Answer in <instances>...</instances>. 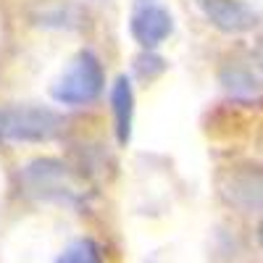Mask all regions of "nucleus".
<instances>
[{"mask_svg": "<svg viewBox=\"0 0 263 263\" xmlns=\"http://www.w3.org/2000/svg\"><path fill=\"white\" fill-rule=\"evenodd\" d=\"M103 90H105V69L100 58L92 50H79L50 87V95L55 103L63 105H87L95 103L103 95Z\"/></svg>", "mask_w": 263, "mask_h": 263, "instance_id": "2", "label": "nucleus"}, {"mask_svg": "<svg viewBox=\"0 0 263 263\" xmlns=\"http://www.w3.org/2000/svg\"><path fill=\"white\" fill-rule=\"evenodd\" d=\"M111 111H114L116 140L121 147H126L132 140V121H135V90H132V82L126 74L116 77L111 87Z\"/></svg>", "mask_w": 263, "mask_h": 263, "instance_id": "7", "label": "nucleus"}, {"mask_svg": "<svg viewBox=\"0 0 263 263\" xmlns=\"http://www.w3.org/2000/svg\"><path fill=\"white\" fill-rule=\"evenodd\" d=\"M260 153H263V135H260Z\"/></svg>", "mask_w": 263, "mask_h": 263, "instance_id": "13", "label": "nucleus"}, {"mask_svg": "<svg viewBox=\"0 0 263 263\" xmlns=\"http://www.w3.org/2000/svg\"><path fill=\"white\" fill-rule=\"evenodd\" d=\"M132 71H135V77L140 82H153V79H158L163 71H166V61L161 55H156L153 50H142L135 61H132Z\"/></svg>", "mask_w": 263, "mask_h": 263, "instance_id": "10", "label": "nucleus"}, {"mask_svg": "<svg viewBox=\"0 0 263 263\" xmlns=\"http://www.w3.org/2000/svg\"><path fill=\"white\" fill-rule=\"evenodd\" d=\"M255 58H258V66L263 69V42H260V45H258V50H255Z\"/></svg>", "mask_w": 263, "mask_h": 263, "instance_id": "11", "label": "nucleus"}, {"mask_svg": "<svg viewBox=\"0 0 263 263\" xmlns=\"http://www.w3.org/2000/svg\"><path fill=\"white\" fill-rule=\"evenodd\" d=\"M55 263H105V260L100 245L92 237H79L55 258Z\"/></svg>", "mask_w": 263, "mask_h": 263, "instance_id": "9", "label": "nucleus"}, {"mask_svg": "<svg viewBox=\"0 0 263 263\" xmlns=\"http://www.w3.org/2000/svg\"><path fill=\"white\" fill-rule=\"evenodd\" d=\"M63 116L42 105L0 108V140L6 142H50L63 132Z\"/></svg>", "mask_w": 263, "mask_h": 263, "instance_id": "3", "label": "nucleus"}, {"mask_svg": "<svg viewBox=\"0 0 263 263\" xmlns=\"http://www.w3.org/2000/svg\"><path fill=\"white\" fill-rule=\"evenodd\" d=\"M258 245H260V248H263V221H260V224H258Z\"/></svg>", "mask_w": 263, "mask_h": 263, "instance_id": "12", "label": "nucleus"}, {"mask_svg": "<svg viewBox=\"0 0 263 263\" xmlns=\"http://www.w3.org/2000/svg\"><path fill=\"white\" fill-rule=\"evenodd\" d=\"M174 32V16L158 0H135L129 16V34L142 50H153Z\"/></svg>", "mask_w": 263, "mask_h": 263, "instance_id": "5", "label": "nucleus"}, {"mask_svg": "<svg viewBox=\"0 0 263 263\" xmlns=\"http://www.w3.org/2000/svg\"><path fill=\"white\" fill-rule=\"evenodd\" d=\"M195 6L216 29L239 34L258 24V11L250 8L245 0H195Z\"/></svg>", "mask_w": 263, "mask_h": 263, "instance_id": "6", "label": "nucleus"}, {"mask_svg": "<svg viewBox=\"0 0 263 263\" xmlns=\"http://www.w3.org/2000/svg\"><path fill=\"white\" fill-rule=\"evenodd\" d=\"M21 184L37 200L79 205L84 200V179L58 158H34L21 168Z\"/></svg>", "mask_w": 263, "mask_h": 263, "instance_id": "1", "label": "nucleus"}, {"mask_svg": "<svg viewBox=\"0 0 263 263\" xmlns=\"http://www.w3.org/2000/svg\"><path fill=\"white\" fill-rule=\"evenodd\" d=\"M221 197L242 213H263V166H229L218 174Z\"/></svg>", "mask_w": 263, "mask_h": 263, "instance_id": "4", "label": "nucleus"}, {"mask_svg": "<svg viewBox=\"0 0 263 263\" xmlns=\"http://www.w3.org/2000/svg\"><path fill=\"white\" fill-rule=\"evenodd\" d=\"M218 82H221L224 90L234 98H255L260 92L258 77L248 69V66H239V63H227L224 69L218 71Z\"/></svg>", "mask_w": 263, "mask_h": 263, "instance_id": "8", "label": "nucleus"}]
</instances>
